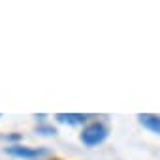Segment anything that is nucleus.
<instances>
[{
  "label": "nucleus",
  "mask_w": 160,
  "mask_h": 160,
  "mask_svg": "<svg viewBox=\"0 0 160 160\" xmlns=\"http://www.w3.org/2000/svg\"><path fill=\"white\" fill-rule=\"evenodd\" d=\"M6 154L13 156V158H25V160H32V158H40V156H47L49 149L43 147H25V145H10L4 149Z\"/></svg>",
  "instance_id": "f03ea898"
},
{
  "label": "nucleus",
  "mask_w": 160,
  "mask_h": 160,
  "mask_svg": "<svg viewBox=\"0 0 160 160\" xmlns=\"http://www.w3.org/2000/svg\"><path fill=\"white\" fill-rule=\"evenodd\" d=\"M38 132L43 134V136H55V134H57V130H55V128H49V126H40Z\"/></svg>",
  "instance_id": "39448f33"
},
{
  "label": "nucleus",
  "mask_w": 160,
  "mask_h": 160,
  "mask_svg": "<svg viewBox=\"0 0 160 160\" xmlns=\"http://www.w3.org/2000/svg\"><path fill=\"white\" fill-rule=\"evenodd\" d=\"M57 121L62 122V124H68V126H77V124H85L89 121V115H83V113H58Z\"/></svg>",
  "instance_id": "20e7f679"
},
{
  "label": "nucleus",
  "mask_w": 160,
  "mask_h": 160,
  "mask_svg": "<svg viewBox=\"0 0 160 160\" xmlns=\"http://www.w3.org/2000/svg\"><path fill=\"white\" fill-rule=\"evenodd\" d=\"M0 117H2V115H0Z\"/></svg>",
  "instance_id": "423d86ee"
},
{
  "label": "nucleus",
  "mask_w": 160,
  "mask_h": 160,
  "mask_svg": "<svg viewBox=\"0 0 160 160\" xmlns=\"http://www.w3.org/2000/svg\"><path fill=\"white\" fill-rule=\"evenodd\" d=\"M138 121L143 128H147L152 134L160 136V115H152V113H141L138 115Z\"/></svg>",
  "instance_id": "7ed1b4c3"
},
{
  "label": "nucleus",
  "mask_w": 160,
  "mask_h": 160,
  "mask_svg": "<svg viewBox=\"0 0 160 160\" xmlns=\"http://www.w3.org/2000/svg\"><path fill=\"white\" fill-rule=\"evenodd\" d=\"M108 136H109V130H108L106 124H102V122H91V124H87L83 128L79 139H81V143L85 147H96V145L104 143L108 139Z\"/></svg>",
  "instance_id": "f257e3e1"
}]
</instances>
